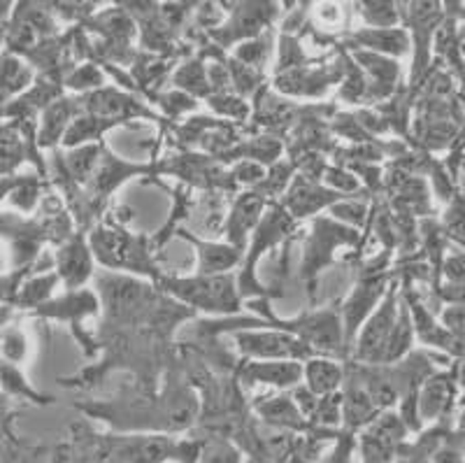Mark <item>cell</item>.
<instances>
[{
	"label": "cell",
	"instance_id": "obj_1",
	"mask_svg": "<svg viewBox=\"0 0 465 463\" xmlns=\"http://www.w3.org/2000/svg\"><path fill=\"white\" fill-rule=\"evenodd\" d=\"M89 237V247L94 252L95 264L110 273H131L144 275L159 285L163 277V270L159 268L156 258H153V247L149 245L147 236H133L119 224H98L86 233Z\"/></svg>",
	"mask_w": 465,
	"mask_h": 463
},
{
	"label": "cell",
	"instance_id": "obj_2",
	"mask_svg": "<svg viewBox=\"0 0 465 463\" xmlns=\"http://www.w3.org/2000/svg\"><path fill=\"white\" fill-rule=\"evenodd\" d=\"M159 287L165 296L186 306L193 312H207L217 317H238L242 310V294L238 289L235 275H168L159 279Z\"/></svg>",
	"mask_w": 465,
	"mask_h": 463
},
{
	"label": "cell",
	"instance_id": "obj_3",
	"mask_svg": "<svg viewBox=\"0 0 465 463\" xmlns=\"http://www.w3.org/2000/svg\"><path fill=\"white\" fill-rule=\"evenodd\" d=\"M293 228H296V219L284 210V206L282 203H268L263 219L249 237V245L244 249V261L240 266L238 289L242 298H272V296H277L275 291H270L268 287L261 285L259 277H256V266H259V258L263 254H268L275 245L284 243L286 237L293 233Z\"/></svg>",
	"mask_w": 465,
	"mask_h": 463
},
{
	"label": "cell",
	"instance_id": "obj_4",
	"mask_svg": "<svg viewBox=\"0 0 465 463\" xmlns=\"http://www.w3.org/2000/svg\"><path fill=\"white\" fill-rule=\"evenodd\" d=\"M263 319L268 321L270 328H282V331H289L296 337H301L317 357L335 358L344 357L349 352L340 307H323V310L305 312V315L296 317V319H280V317H275L265 307Z\"/></svg>",
	"mask_w": 465,
	"mask_h": 463
},
{
	"label": "cell",
	"instance_id": "obj_5",
	"mask_svg": "<svg viewBox=\"0 0 465 463\" xmlns=\"http://www.w3.org/2000/svg\"><path fill=\"white\" fill-rule=\"evenodd\" d=\"M359 243V228L340 224L333 216H314L310 236H307L305 252H302L301 275L307 285V294L314 296L317 277L326 266L335 264V249L351 247Z\"/></svg>",
	"mask_w": 465,
	"mask_h": 463
},
{
	"label": "cell",
	"instance_id": "obj_6",
	"mask_svg": "<svg viewBox=\"0 0 465 463\" xmlns=\"http://www.w3.org/2000/svg\"><path fill=\"white\" fill-rule=\"evenodd\" d=\"M101 312H103V306H101V296H98V291L84 287V289L65 291V294L61 296H54V298L47 300L45 306L33 310L31 317H35V319H47V321H61V324L70 327V331H73V336L77 337V342L84 347L86 354H95L98 352V342L91 340L82 327H84L86 319L98 317Z\"/></svg>",
	"mask_w": 465,
	"mask_h": 463
},
{
	"label": "cell",
	"instance_id": "obj_7",
	"mask_svg": "<svg viewBox=\"0 0 465 463\" xmlns=\"http://www.w3.org/2000/svg\"><path fill=\"white\" fill-rule=\"evenodd\" d=\"M240 357L247 361H298L305 364L317 354L301 337L282 328H244L232 333Z\"/></svg>",
	"mask_w": 465,
	"mask_h": 463
},
{
	"label": "cell",
	"instance_id": "obj_8",
	"mask_svg": "<svg viewBox=\"0 0 465 463\" xmlns=\"http://www.w3.org/2000/svg\"><path fill=\"white\" fill-rule=\"evenodd\" d=\"M398 312H401V296H398V287L391 285V289L386 291L384 300L380 303L372 317L363 324L354 340V361L368 366H380L384 358L386 345L391 340L393 327L398 321Z\"/></svg>",
	"mask_w": 465,
	"mask_h": 463
},
{
	"label": "cell",
	"instance_id": "obj_9",
	"mask_svg": "<svg viewBox=\"0 0 465 463\" xmlns=\"http://www.w3.org/2000/svg\"><path fill=\"white\" fill-rule=\"evenodd\" d=\"M389 289H391V285H389V279H386L384 273L365 270L359 282H356L354 289H351V294L344 298V303L340 306V317H342L344 336H347L349 347L354 345L359 331L363 328L365 321L371 319L372 312L380 307V303L384 300Z\"/></svg>",
	"mask_w": 465,
	"mask_h": 463
},
{
	"label": "cell",
	"instance_id": "obj_10",
	"mask_svg": "<svg viewBox=\"0 0 465 463\" xmlns=\"http://www.w3.org/2000/svg\"><path fill=\"white\" fill-rule=\"evenodd\" d=\"M226 10H231V19L210 31V37L219 47L247 43L263 35V28H268L277 16L275 3H238Z\"/></svg>",
	"mask_w": 465,
	"mask_h": 463
},
{
	"label": "cell",
	"instance_id": "obj_11",
	"mask_svg": "<svg viewBox=\"0 0 465 463\" xmlns=\"http://www.w3.org/2000/svg\"><path fill=\"white\" fill-rule=\"evenodd\" d=\"M26 161L40 166L45 164L37 147V126L33 122H0V179L16 175Z\"/></svg>",
	"mask_w": 465,
	"mask_h": 463
},
{
	"label": "cell",
	"instance_id": "obj_12",
	"mask_svg": "<svg viewBox=\"0 0 465 463\" xmlns=\"http://www.w3.org/2000/svg\"><path fill=\"white\" fill-rule=\"evenodd\" d=\"M95 266L98 264H95L84 231H74L65 243L58 245L54 254V270L65 291L84 289L95 277Z\"/></svg>",
	"mask_w": 465,
	"mask_h": 463
},
{
	"label": "cell",
	"instance_id": "obj_13",
	"mask_svg": "<svg viewBox=\"0 0 465 463\" xmlns=\"http://www.w3.org/2000/svg\"><path fill=\"white\" fill-rule=\"evenodd\" d=\"M344 198H347V196L328 189V186H323L319 179L307 177V175L301 173L293 177V182H291V186L286 189L284 198H282L280 203L284 206V210L298 221L319 215V212L326 210V207L331 210L335 203H340V200Z\"/></svg>",
	"mask_w": 465,
	"mask_h": 463
},
{
	"label": "cell",
	"instance_id": "obj_14",
	"mask_svg": "<svg viewBox=\"0 0 465 463\" xmlns=\"http://www.w3.org/2000/svg\"><path fill=\"white\" fill-rule=\"evenodd\" d=\"M265 207H268V200L263 196H259L256 191H242L238 198L232 200L231 210H228L226 219H223V243L244 252L249 245V237L256 231L261 219H263Z\"/></svg>",
	"mask_w": 465,
	"mask_h": 463
},
{
	"label": "cell",
	"instance_id": "obj_15",
	"mask_svg": "<svg viewBox=\"0 0 465 463\" xmlns=\"http://www.w3.org/2000/svg\"><path fill=\"white\" fill-rule=\"evenodd\" d=\"M342 65H326V68H302L277 73L275 89L286 96H305V98H319L338 82H342Z\"/></svg>",
	"mask_w": 465,
	"mask_h": 463
},
{
	"label": "cell",
	"instance_id": "obj_16",
	"mask_svg": "<svg viewBox=\"0 0 465 463\" xmlns=\"http://www.w3.org/2000/svg\"><path fill=\"white\" fill-rule=\"evenodd\" d=\"M240 379L247 387L263 385L270 389H296L302 385V364L298 361H244Z\"/></svg>",
	"mask_w": 465,
	"mask_h": 463
},
{
	"label": "cell",
	"instance_id": "obj_17",
	"mask_svg": "<svg viewBox=\"0 0 465 463\" xmlns=\"http://www.w3.org/2000/svg\"><path fill=\"white\" fill-rule=\"evenodd\" d=\"M82 115L77 96H61L40 115V126H37V147L40 149H61L64 136L70 124Z\"/></svg>",
	"mask_w": 465,
	"mask_h": 463
},
{
	"label": "cell",
	"instance_id": "obj_18",
	"mask_svg": "<svg viewBox=\"0 0 465 463\" xmlns=\"http://www.w3.org/2000/svg\"><path fill=\"white\" fill-rule=\"evenodd\" d=\"M182 237L186 243L196 247L198 254V275H228L232 268L242 266L244 252L238 247H232L228 243H214V240H201L198 236H191L189 231L180 228Z\"/></svg>",
	"mask_w": 465,
	"mask_h": 463
},
{
	"label": "cell",
	"instance_id": "obj_19",
	"mask_svg": "<svg viewBox=\"0 0 465 463\" xmlns=\"http://www.w3.org/2000/svg\"><path fill=\"white\" fill-rule=\"evenodd\" d=\"M351 47H359L361 52L380 54L386 58H401L410 54V35L405 28H361V31L349 35Z\"/></svg>",
	"mask_w": 465,
	"mask_h": 463
},
{
	"label": "cell",
	"instance_id": "obj_20",
	"mask_svg": "<svg viewBox=\"0 0 465 463\" xmlns=\"http://www.w3.org/2000/svg\"><path fill=\"white\" fill-rule=\"evenodd\" d=\"M451 398H454V377L451 375L433 373L421 385L417 394L419 419L433 421L440 419L444 412L450 410Z\"/></svg>",
	"mask_w": 465,
	"mask_h": 463
},
{
	"label": "cell",
	"instance_id": "obj_21",
	"mask_svg": "<svg viewBox=\"0 0 465 463\" xmlns=\"http://www.w3.org/2000/svg\"><path fill=\"white\" fill-rule=\"evenodd\" d=\"M302 385L314 396L338 394L344 385V366L331 357H314L302 364Z\"/></svg>",
	"mask_w": 465,
	"mask_h": 463
},
{
	"label": "cell",
	"instance_id": "obj_22",
	"mask_svg": "<svg viewBox=\"0 0 465 463\" xmlns=\"http://www.w3.org/2000/svg\"><path fill=\"white\" fill-rule=\"evenodd\" d=\"M0 391L10 400H22V403H31L37 408L54 403V396L45 394L31 385V379L26 377L22 366L7 364V361H0Z\"/></svg>",
	"mask_w": 465,
	"mask_h": 463
},
{
	"label": "cell",
	"instance_id": "obj_23",
	"mask_svg": "<svg viewBox=\"0 0 465 463\" xmlns=\"http://www.w3.org/2000/svg\"><path fill=\"white\" fill-rule=\"evenodd\" d=\"M61 287V279H58L56 270H43V273H35L33 270L26 279L19 287V294L15 300V310L33 312L40 306H45L47 300H52L56 296V289Z\"/></svg>",
	"mask_w": 465,
	"mask_h": 463
},
{
	"label": "cell",
	"instance_id": "obj_24",
	"mask_svg": "<svg viewBox=\"0 0 465 463\" xmlns=\"http://www.w3.org/2000/svg\"><path fill=\"white\" fill-rule=\"evenodd\" d=\"M261 419L275 428H305V417L298 410L293 398L286 394L268 396L256 406Z\"/></svg>",
	"mask_w": 465,
	"mask_h": 463
},
{
	"label": "cell",
	"instance_id": "obj_25",
	"mask_svg": "<svg viewBox=\"0 0 465 463\" xmlns=\"http://www.w3.org/2000/svg\"><path fill=\"white\" fill-rule=\"evenodd\" d=\"M114 126H119V124L110 122V119H103V116L80 115L73 124H70L68 131H65L61 149H77L84 147V145L103 143V136H105L107 131H112Z\"/></svg>",
	"mask_w": 465,
	"mask_h": 463
},
{
	"label": "cell",
	"instance_id": "obj_26",
	"mask_svg": "<svg viewBox=\"0 0 465 463\" xmlns=\"http://www.w3.org/2000/svg\"><path fill=\"white\" fill-rule=\"evenodd\" d=\"M33 357V342L26 328L19 321H10L0 328V361L15 366H26Z\"/></svg>",
	"mask_w": 465,
	"mask_h": 463
},
{
	"label": "cell",
	"instance_id": "obj_27",
	"mask_svg": "<svg viewBox=\"0 0 465 463\" xmlns=\"http://www.w3.org/2000/svg\"><path fill=\"white\" fill-rule=\"evenodd\" d=\"M173 86L174 89L184 91V94L193 96V98H210L212 86L210 77H207V65L203 64V58H189L180 68L173 73Z\"/></svg>",
	"mask_w": 465,
	"mask_h": 463
},
{
	"label": "cell",
	"instance_id": "obj_28",
	"mask_svg": "<svg viewBox=\"0 0 465 463\" xmlns=\"http://www.w3.org/2000/svg\"><path fill=\"white\" fill-rule=\"evenodd\" d=\"M43 175H19V182L12 189L7 203H10L16 215L31 216L37 207L43 206Z\"/></svg>",
	"mask_w": 465,
	"mask_h": 463
},
{
	"label": "cell",
	"instance_id": "obj_29",
	"mask_svg": "<svg viewBox=\"0 0 465 463\" xmlns=\"http://www.w3.org/2000/svg\"><path fill=\"white\" fill-rule=\"evenodd\" d=\"M103 85H105V75H103V70L98 68V64L74 65L64 79V89L74 91V94H80V96L103 89Z\"/></svg>",
	"mask_w": 465,
	"mask_h": 463
},
{
	"label": "cell",
	"instance_id": "obj_30",
	"mask_svg": "<svg viewBox=\"0 0 465 463\" xmlns=\"http://www.w3.org/2000/svg\"><path fill=\"white\" fill-rule=\"evenodd\" d=\"M270 49H272V45H270V35H265L263 33V35L254 37V40L240 43L238 47L232 49L231 58H235L238 64L247 65V68H254L263 73L265 61H268L270 56Z\"/></svg>",
	"mask_w": 465,
	"mask_h": 463
},
{
	"label": "cell",
	"instance_id": "obj_31",
	"mask_svg": "<svg viewBox=\"0 0 465 463\" xmlns=\"http://www.w3.org/2000/svg\"><path fill=\"white\" fill-rule=\"evenodd\" d=\"M356 12L363 16L368 28H396L398 16H401L396 3H359Z\"/></svg>",
	"mask_w": 465,
	"mask_h": 463
},
{
	"label": "cell",
	"instance_id": "obj_32",
	"mask_svg": "<svg viewBox=\"0 0 465 463\" xmlns=\"http://www.w3.org/2000/svg\"><path fill=\"white\" fill-rule=\"evenodd\" d=\"M207 106L217 115L235 119V122H242V119L249 116V103L238 94H212L207 98Z\"/></svg>",
	"mask_w": 465,
	"mask_h": 463
},
{
	"label": "cell",
	"instance_id": "obj_33",
	"mask_svg": "<svg viewBox=\"0 0 465 463\" xmlns=\"http://www.w3.org/2000/svg\"><path fill=\"white\" fill-rule=\"evenodd\" d=\"M322 177L323 186L338 191V194L347 196V198H356V191H359L361 182L351 170L342 168V166H328Z\"/></svg>",
	"mask_w": 465,
	"mask_h": 463
},
{
	"label": "cell",
	"instance_id": "obj_34",
	"mask_svg": "<svg viewBox=\"0 0 465 463\" xmlns=\"http://www.w3.org/2000/svg\"><path fill=\"white\" fill-rule=\"evenodd\" d=\"M265 175H268V168H265V166L256 164V161H247V158L238 161V164L231 168L232 185L247 186V191H254L256 186L263 182Z\"/></svg>",
	"mask_w": 465,
	"mask_h": 463
},
{
	"label": "cell",
	"instance_id": "obj_35",
	"mask_svg": "<svg viewBox=\"0 0 465 463\" xmlns=\"http://www.w3.org/2000/svg\"><path fill=\"white\" fill-rule=\"evenodd\" d=\"M328 215L333 216V219H338L340 224H347V226L351 228H361L363 226L365 216H368V206H365V203H359L356 198H344L340 200V203H335Z\"/></svg>",
	"mask_w": 465,
	"mask_h": 463
},
{
	"label": "cell",
	"instance_id": "obj_36",
	"mask_svg": "<svg viewBox=\"0 0 465 463\" xmlns=\"http://www.w3.org/2000/svg\"><path fill=\"white\" fill-rule=\"evenodd\" d=\"M156 103L163 107L165 116H180V115H184V112H191L198 107V100L180 89H173V91H168V94H161Z\"/></svg>",
	"mask_w": 465,
	"mask_h": 463
},
{
	"label": "cell",
	"instance_id": "obj_37",
	"mask_svg": "<svg viewBox=\"0 0 465 463\" xmlns=\"http://www.w3.org/2000/svg\"><path fill=\"white\" fill-rule=\"evenodd\" d=\"M444 228L450 236H454L459 243L465 245V198L456 196L451 200L450 210L444 215Z\"/></svg>",
	"mask_w": 465,
	"mask_h": 463
},
{
	"label": "cell",
	"instance_id": "obj_38",
	"mask_svg": "<svg viewBox=\"0 0 465 463\" xmlns=\"http://www.w3.org/2000/svg\"><path fill=\"white\" fill-rule=\"evenodd\" d=\"M203 461L205 463H240L238 452L226 445V442H214L207 452H203Z\"/></svg>",
	"mask_w": 465,
	"mask_h": 463
},
{
	"label": "cell",
	"instance_id": "obj_39",
	"mask_svg": "<svg viewBox=\"0 0 465 463\" xmlns=\"http://www.w3.org/2000/svg\"><path fill=\"white\" fill-rule=\"evenodd\" d=\"M314 15L319 16V22L323 24V28L338 26L340 19H342V10H340V5H331V3L314 7Z\"/></svg>",
	"mask_w": 465,
	"mask_h": 463
},
{
	"label": "cell",
	"instance_id": "obj_40",
	"mask_svg": "<svg viewBox=\"0 0 465 463\" xmlns=\"http://www.w3.org/2000/svg\"><path fill=\"white\" fill-rule=\"evenodd\" d=\"M12 421H15V415L10 410V398L0 391V436H15L12 433Z\"/></svg>",
	"mask_w": 465,
	"mask_h": 463
},
{
	"label": "cell",
	"instance_id": "obj_41",
	"mask_svg": "<svg viewBox=\"0 0 465 463\" xmlns=\"http://www.w3.org/2000/svg\"><path fill=\"white\" fill-rule=\"evenodd\" d=\"M12 12H15V7H12V3H0V40L5 37L7 26H10Z\"/></svg>",
	"mask_w": 465,
	"mask_h": 463
},
{
	"label": "cell",
	"instance_id": "obj_42",
	"mask_svg": "<svg viewBox=\"0 0 465 463\" xmlns=\"http://www.w3.org/2000/svg\"><path fill=\"white\" fill-rule=\"evenodd\" d=\"M463 457H465V438H463Z\"/></svg>",
	"mask_w": 465,
	"mask_h": 463
}]
</instances>
